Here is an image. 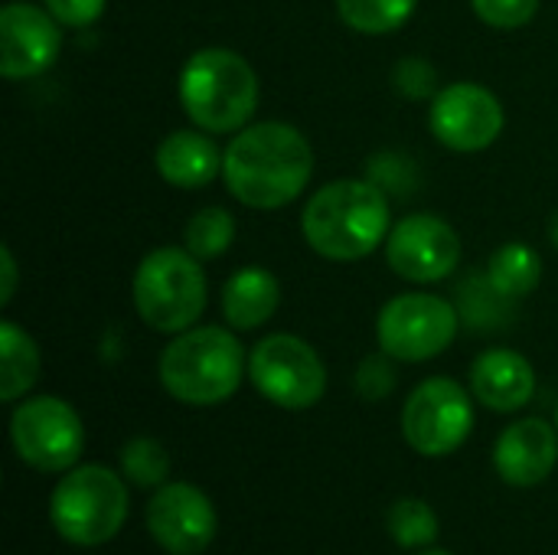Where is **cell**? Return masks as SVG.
Masks as SVG:
<instances>
[{
  "mask_svg": "<svg viewBox=\"0 0 558 555\" xmlns=\"http://www.w3.org/2000/svg\"><path fill=\"white\" fill-rule=\"evenodd\" d=\"M121 474L134 487L157 491L170 478V455L157 438L137 435V438L124 442V448H121Z\"/></svg>",
  "mask_w": 558,
  "mask_h": 555,
  "instance_id": "cell-24",
  "label": "cell"
},
{
  "mask_svg": "<svg viewBox=\"0 0 558 555\" xmlns=\"http://www.w3.org/2000/svg\"><path fill=\"white\" fill-rule=\"evenodd\" d=\"M471 7L494 29H520L536 16L539 0H471Z\"/></svg>",
  "mask_w": 558,
  "mask_h": 555,
  "instance_id": "cell-25",
  "label": "cell"
},
{
  "mask_svg": "<svg viewBox=\"0 0 558 555\" xmlns=\"http://www.w3.org/2000/svg\"><path fill=\"white\" fill-rule=\"evenodd\" d=\"M386 530L402 550H432V543L441 533V523H438V514L432 510V504H425L418 497H405L389 507Z\"/></svg>",
  "mask_w": 558,
  "mask_h": 555,
  "instance_id": "cell-23",
  "label": "cell"
},
{
  "mask_svg": "<svg viewBox=\"0 0 558 555\" xmlns=\"http://www.w3.org/2000/svg\"><path fill=\"white\" fill-rule=\"evenodd\" d=\"M556 429H558V412H556Z\"/></svg>",
  "mask_w": 558,
  "mask_h": 555,
  "instance_id": "cell-32",
  "label": "cell"
},
{
  "mask_svg": "<svg viewBox=\"0 0 558 555\" xmlns=\"http://www.w3.org/2000/svg\"><path fill=\"white\" fill-rule=\"evenodd\" d=\"M314 177L311 141L284 121H258L235 131L222 157L229 196L248 209H281L294 203Z\"/></svg>",
  "mask_w": 558,
  "mask_h": 555,
  "instance_id": "cell-1",
  "label": "cell"
},
{
  "mask_svg": "<svg viewBox=\"0 0 558 555\" xmlns=\"http://www.w3.org/2000/svg\"><path fill=\"white\" fill-rule=\"evenodd\" d=\"M222 157L219 144L213 141L209 131L186 128V131H170L154 154L157 173L177 186V190H203L222 173Z\"/></svg>",
  "mask_w": 558,
  "mask_h": 555,
  "instance_id": "cell-17",
  "label": "cell"
},
{
  "mask_svg": "<svg viewBox=\"0 0 558 555\" xmlns=\"http://www.w3.org/2000/svg\"><path fill=\"white\" fill-rule=\"evenodd\" d=\"M62 23L36 3L10 0L0 10V75L10 82L43 75L62 49Z\"/></svg>",
  "mask_w": 558,
  "mask_h": 555,
  "instance_id": "cell-14",
  "label": "cell"
},
{
  "mask_svg": "<svg viewBox=\"0 0 558 555\" xmlns=\"http://www.w3.org/2000/svg\"><path fill=\"white\" fill-rule=\"evenodd\" d=\"M471 393L490 412H520L536 393V370L510 347L484 350L471 366Z\"/></svg>",
  "mask_w": 558,
  "mask_h": 555,
  "instance_id": "cell-16",
  "label": "cell"
},
{
  "mask_svg": "<svg viewBox=\"0 0 558 555\" xmlns=\"http://www.w3.org/2000/svg\"><path fill=\"white\" fill-rule=\"evenodd\" d=\"M16 281H20V268L13 258V249L3 245L0 249V307H7L16 294Z\"/></svg>",
  "mask_w": 558,
  "mask_h": 555,
  "instance_id": "cell-29",
  "label": "cell"
},
{
  "mask_svg": "<svg viewBox=\"0 0 558 555\" xmlns=\"http://www.w3.org/2000/svg\"><path fill=\"white\" fill-rule=\"evenodd\" d=\"M558 464V429L546 419H520L507 425L494 445V468L510 487H536Z\"/></svg>",
  "mask_w": 558,
  "mask_h": 555,
  "instance_id": "cell-15",
  "label": "cell"
},
{
  "mask_svg": "<svg viewBox=\"0 0 558 555\" xmlns=\"http://www.w3.org/2000/svg\"><path fill=\"white\" fill-rule=\"evenodd\" d=\"M128 481L105 464H75L49 497V523L69 543L95 550L111 543L128 520Z\"/></svg>",
  "mask_w": 558,
  "mask_h": 555,
  "instance_id": "cell-6",
  "label": "cell"
},
{
  "mask_svg": "<svg viewBox=\"0 0 558 555\" xmlns=\"http://www.w3.org/2000/svg\"><path fill=\"white\" fill-rule=\"evenodd\" d=\"M248 379L271 406L288 412H304L327 393V366L298 334L262 337L248 353Z\"/></svg>",
  "mask_w": 558,
  "mask_h": 555,
  "instance_id": "cell-8",
  "label": "cell"
},
{
  "mask_svg": "<svg viewBox=\"0 0 558 555\" xmlns=\"http://www.w3.org/2000/svg\"><path fill=\"white\" fill-rule=\"evenodd\" d=\"M10 442L26 468L39 474H65L85 451V425L65 399L33 396L13 409Z\"/></svg>",
  "mask_w": 558,
  "mask_h": 555,
  "instance_id": "cell-9",
  "label": "cell"
},
{
  "mask_svg": "<svg viewBox=\"0 0 558 555\" xmlns=\"http://www.w3.org/2000/svg\"><path fill=\"white\" fill-rule=\"evenodd\" d=\"M177 95L186 118L199 131L235 134L252 121L262 88L252 62L242 52L203 46L183 62Z\"/></svg>",
  "mask_w": 558,
  "mask_h": 555,
  "instance_id": "cell-3",
  "label": "cell"
},
{
  "mask_svg": "<svg viewBox=\"0 0 558 555\" xmlns=\"http://www.w3.org/2000/svg\"><path fill=\"white\" fill-rule=\"evenodd\" d=\"M418 555H454V553H448V550H418Z\"/></svg>",
  "mask_w": 558,
  "mask_h": 555,
  "instance_id": "cell-31",
  "label": "cell"
},
{
  "mask_svg": "<svg viewBox=\"0 0 558 555\" xmlns=\"http://www.w3.org/2000/svg\"><path fill=\"white\" fill-rule=\"evenodd\" d=\"M157 373L177 402L219 406L239 393L248 357L229 327H190L163 347Z\"/></svg>",
  "mask_w": 558,
  "mask_h": 555,
  "instance_id": "cell-4",
  "label": "cell"
},
{
  "mask_svg": "<svg viewBox=\"0 0 558 555\" xmlns=\"http://www.w3.org/2000/svg\"><path fill=\"white\" fill-rule=\"evenodd\" d=\"M507 114L500 98L481 82H451L438 88L428 111V128L438 144L458 154L487 150L504 134Z\"/></svg>",
  "mask_w": 558,
  "mask_h": 555,
  "instance_id": "cell-11",
  "label": "cell"
},
{
  "mask_svg": "<svg viewBox=\"0 0 558 555\" xmlns=\"http://www.w3.org/2000/svg\"><path fill=\"white\" fill-rule=\"evenodd\" d=\"M278 304H281V285L262 265L239 268L222 288V317L232 330H255L268 324Z\"/></svg>",
  "mask_w": 558,
  "mask_h": 555,
  "instance_id": "cell-18",
  "label": "cell"
},
{
  "mask_svg": "<svg viewBox=\"0 0 558 555\" xmlns=\"http://www.w3.org/2000/svg\"><path fill=\"white\" fill-rule=\"evenodd\" d=\"M474 432L471 393L451 376H432L418 383L402 409V435L412 451L425 458H445L458 451Z\"/></svg>",
  "mask_w": 558,
  "mask_h": 555,
  "instance_id": "cell-10",
  "label": "cell"
},
{
  "mask_svg": "<svg viewBox=\"0 0 558 555\" xmlns=\"http://www.w3.org/2000/svg\"><path fill=\"white\" fill-rule=\"evenodd\" d=\"M546 229H549V242L558 249V209L549 216V226H546Z\"/></svg>",
  "mask_w": 558,
  "mask_h": 555,
  "instance_id": "cell-30",
  "label": "cell"
},
{
  "mask_svg": "<svg viewBox=\"0 0 558 555\" xmlns=\"http://www.w3.org/2000/svg\"><path fill=\"white\" fill-rule=\"evenodd\" d=\"M39 379V347L13 321L0 324V399L20 402Z\"/></svg>",
  "mask_w": 558,
  "mask_h": 555,
  "instance_id": "cell-20",
  "label": "cell"
},
{
  "mask_svg": "<svg viewBox=\"0 0 558 555\" xmlns=\"http://www.w3.org/2000/svg\"><path fill=\"white\" fill-rule=\"evenodd\" d=\"M43 7H46L62 26H69V29H85V26H92V23L105 13L108 0H43Z\"/></svg>",
  "mask_w": 558,
  "mask_h": 555,
  "instance_id": "cell-28",
  "label": "cell"
},
{
  "mask_svg": "<svg viewBox=\"0 0 558 555\" xmlns=\"http://www.w3.org/2000/svg\"><path fill=\"white\" fill-rule=\"evenodd\" d=\"M543 281V258L526 242L500 245L487 262V285L500 301L530 298Z\"/></svg>",
  "mask_w": 558,
  "mask_h": 555,
  "instance_id": "cell-19",
  "label": "cell"
},
{
  "mask_svg": "<svg viewBox=\"0 0 558 555\" xmlns=\"http://www.w3.org/2000/svg\"><path fill=\"white\" fill-rule=\"evenodd\" d=\"M131 298L137 317L150 330L177 337L196 327V321L206 311L209 285H206L203 262L180 245H163L147 252L134 272Z\"/></svg>",
  "mask_w": 558,
  "mask_h": 555,
  "instance_id": "cell-5",
  "label": "cell"
},
{
  "mask_svg": "<svg viewBox=\"0 0 558 555\" xmlns=\"http://www.w3.org/2000/svg\"><path fill=\"white\" fill-rule=\"evenodd\" d=\"M458 327L461 317L451 301L428 291H405L383 304L376 340L396 363H428L454 343Z\"/></svg>",
  "mask_w": 558,
  "mask_h": 555,
  "instance_id": "cell-7",
  "label": "cell"
},
{
  "mask_svg": "<svg viewBox=\"0 0 558 555\" xmlns=\"http://www.w3.org/2000/svg\"><path fill=\"white\" fill-rule=\"evenodd\" d=\"M461 236L435 213L399 219L386 239L389 268L412 285H438L461 265Z\"/></svg>",
  "mask_w": 558,
  "mask_h": 555,
  "instance_id": "cell-12",
  "label": "cell"
},
{
  "mask_svg": "<svg viewBox=\"0 0 558 555\" xmlns=\"http://www.w3.org/2000/svg\"><path fill=\"white\" fill-rule=\"evenodd\" d=\"M304 242L327 262H360L392 232L389 196L369 180H330L301 213Z\"/></svg>",
  "mask_w": 558,
  "mask_h": 555,
  "instance_id": "cell-2",
  "label": "cell"
},
{
  "mask_svg": "<svg viewBox=\"0 0 558 555\" xmlns=\"http://www.w3.org/2000/svg\"><path fill=\"white\" fill-rule=\"evenodd\" d=\"M235 239V216L222 206H206L190 216L183 229V249L193 252L199 262L219 258Z\"/></svg>",
  "mask_w": 558,
  "mask_h": 555,
  "instance_id": "cell-22",
  "label": "cell"
},
{
  "mask_svg": "<svg viewBox=\"0 0 558 555\" xmlns=\"http://www.w3.org/2000/svg\"><path fill=\"white\" fill-rule=\"evenodd\" d=\"M396 389V370H392V357H386L383 350L376 357H366L356 370V393L369 402L386 399Z\"/></svg>",
  "mask_w": 558,
  "mask_h": 555,
  "instance_id": "cell-27",
  "label": "cell"
},
{
  "mask_svg": "<svg viewBox=\"0 0 558 555\" xmlns=\"http://www.w3.org/2000/svg\"><path fill=\"white\" fill-rule=\"evenodd\" d=\"M392 82L405 98H428L438 95V75L435 65L422 56H409L392 69Z\"/></svg>",
  "mask_w": 558,
  "mask_h": 555,
  "instance_id": "cell-26",
  "label": "cell"
},
{
  "mask_svg": "<svg viewBox=\"0 0 558 555\" xmlns=\"http://www.w3.org/2000/svg\"><path fill=\"white\" fill-rule=\"evenodd\" d=\"M150 540L170 555H199L216 540L213 500L186 481H167L154 491L144 514Z\"/></svg>",
  "mask_w": 558,
  "mask_h": 555,
  "instance_id": "cell-13",
  "label": "cell"
},
{
  "mask_svg": "<svg viewBox=\"0 0 558 555\" xmlns=\"http://www.w3.org/2000/svg\"><path fill=\"white\" fill-rule=\"evenodd\" d=\"M418 0H337L340 20L363 36H386L405 26Z\"/></svg>",
  "mask_w": 558,
  "mask_h": 555,
  "instance_id": "cell-21",
  "label": "cell"
}]
</instances>
